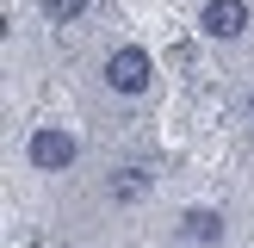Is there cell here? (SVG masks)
I'll return each mask as SVG.
<instances>
[{
  "mask_svg": "<svg viewBox=\"0 0 254 248\" xmlns=\"http://www.w3.org/2000/svg\"><path fill=\"white\" fill-rule=\"evenodd\" d=\"M174 230H180V242H186V248H211V242H223V217H217L211 205L180 211V223H174Z\"/></svg>",
  "mask_w": 254,
  "mask_h": 248,
  "instance_id": "cell-4",
  "label": "cell"
},
{
  "mask_svg": "<svg viewBox=\"0 0 254 248\" xmlns=\"http://www.w3.org/2000/svg\"><path fill=\"white\" fill-rule=\"evenodd\" d=\"M37 6H44L50 19H62V25H68V19H81V12H87V0H37Z\"/></svg>",
  "mask_w": 254,
  "mask_h": 248,
  "instance_id": "cell-6",
  "label": "cell"
},
{
  "mask_svg": "<svg viewBox=\"0 0 254 248\" xmlns=\"http://www.w3.org/2000/svg\"><path fill=\"white\" fill-rule=\"evenodd\" d=\"M248 118H254V93H248Z\"/></svg>",
  "mask_w": 254,
  "mask_h": 248,
  "instance_id": "cell-7",
  "label": "cell"
},
{
  "mask_svg": "<svg viewBox=\"0 0 254 248\" xmlns=\"http://www.w3.org/2000/svg\"><path fill=\"white\" fill-rule=\"evenodd\" d=\"M106 87L112 93H124V99H136V93H149V87H155V56H149L143 44H118L106 56Z\"/></svg>",
  "mask_w": 254,
  "mask_h": 248,
  "instance_id": "cell-1",
  "label": "cell"
},
{
  "mask_svg": "<svg viewBox=\"0 0 254 248\" xmlns=\"http://www.w3.org/2000/svg\"><path fill=\"white\" fill-rule=\"evenodd\" d=\"M106 192H112V205H130V198H143V192H149V174H143V168H118Z\"/></svg>",
  "mask_w": 254,
  "mask_h": 248,
  "instance_id": "cell-5",
  "label": "cell"
},
{
  "mask_svg": "<svg viewBox=\"0 0 254 248\" xmlns=\"http://www.w3.org/2000/svg\"><path fill=\"white\" fill-rule=\"evenodd\" d=\"M25 155H31V168H37V174H62V168H74L81 143H74L68 130H56V124H50V130H37V136H31V149H25Z\"/></svg>",
  "mask_w": 254,
  "mask_h": 248,
  "instance_id": "cell-3",
  "label": "cell"
},
{
  "mask_svg": "<svg viewBox=\"0 0 254 248\" xmlns=\"http://www.w3.org/2000/svg\"><path fill=\"white\" fill-rule=\"evenodd\" d=\"M248 0H205V6H198V31L205 37H217V44H236V37L248 31Z\"/></svg>",
  "mask_w": 254,
  "mask_h": 248,
  "instance_id": "cell-2",
  "label": "cell"
}]
</instances>
